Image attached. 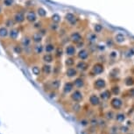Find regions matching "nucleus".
Segmentation results:
<instances>
[{"label": "nucleus", "instance_id": "1", "mask_svg": "<svg viewBox=\"0 0 134 134\" xmlns=\"http://www.w3.org/2000/svg\"><path fill=\"white\" fill-rule=\"evenodd\" d=\"M109 105L111 110L114 111H119L123 110L125 106V101L120 97H112L109 101Z\"/></svg>", "mask_w": 134, "mask_h": 134}, {"label": "nucleus", "instance_id": "2", "mask_svg": "<svg viewBox=\"0 0 134 134\" xmlns=\"http://www.w3.org/2000/svg\"><path fill=\"white\" fill-rule=\"evenodd\" d=\"M93 88L96 91H102V90H105L108 87V82L103 77H97L96 79L93 81Z\"/></svg>", "mask_w": 134, "mask_h": 134}, {"label": "nucleus", "instance_id": "3", "mask_svg": "<svg viewBox=\"0 0 134 134\" xmlns=\"http://www.w3.org/2000/svg\"><path fill=\"white\" fill-rule=\"evenodd\" d=\"M69 98L72 103H82L84 99V93L82 92V90H75L69 95Z\"/></svg>", "mask_w": 134, "mask_h": 134}, {"label": "nucleus", "instance_id": "4", "mask_svg": "<svg viewBox=\"0 0 134 134\" xmlns=\"http://www.w3.org/2000/svg\"><path fill=\"white\" fill-rule=\"evenodd\" d=\"M88 103L92 108H97L98 106H100L101 103H102V100L99 97V94L95 92L91 93L88 97Z\"/></svg>", "mask_w": 134, "mask_h": 134}, {"label": "nucleus", "instance_id": "5", "mask_svg": "<svg viewBox=\"0 0 134 134\" xmlns=\"http://www.w3.org/2000/svg\"><path fill=\"white\" fill-rule=\"evenodd\" d=\"M104 70H105L104 65L101 62H97L92 66L91 69H90V75L95 77L99 76V75H101L104 72Z\"/></svg>", "mask_w": 134, "mask_h": 134}, {"label": "nucleus", "instance_id": "6", "mask_svg": "<svg viewBox=\"0 0 134 134\" xmlns=\"http://www.w3.org/2000/svg\"><path fill=\"white\" fill-rule=\"evenodd\" d=\"M127 119H128V116L125 111H123V110L116 111L115 118H114L115 124H117V125H124Z\"/></svg>", "mask_w": 134, "mask_h": 134}, {"label": "nucleus", "instance_id": "7", "mask_svg": "<svg viewBox=\"0 0 134 134\" xmlns=\"http://www.w3.org/2000/svg\"><path fill=\"white\" fill-rule=\"evenodd\" d=\"M75 90V85L73 83V81H68L64 83L62 87V92L65 95H70Z\"/></svg>", "mask_w": 134, "mask_h": 134}, {"label": "nucleus", "instance_id": "8", "mask_svg": "<svg viewBox=\"0 0 134 134\" xmlns=\"http://www.w3.org/2000/svg\"><path fill=\"white\" fill-rule=\"evenodd\" d=\"M66 76L69 79H75L77 76H79V71L76 69L75 67L68 68L66 70Z\"/></svg>", "mask_w": 134, "mask_h": 134}, {"label": "nucleus", "instance_id": "9", "mask_svg": "<svg viewBox=\"0 0 134 134\" xmlns=\"http://www.w3.org/2000/svg\"><path fill=\"white\" fill-rule=\"evenodd\" d=\"M99 97L102 102H109L110 98L112 97V94H111L110 88H105V90L99 92Z\"/></svg>", "mask_w": 134, "mask_h": 134}, {"label": "nucleus", "instance_id": "10", "mask_svg": "<svg viewBox=\"0 0 134 134\" xmlns=\"http://www.w3.org/2000/svg\"><path fill=\"white\" fill-rule=\"evenodd\" d=\"M73 83H74V85H75V88H77V90H82L86 86V81L84 78L82 76H77L73 81Z\"/></svg>", "mask_w": 134, "mask_h": 134}, {"label": "nucleus", "instance_id": "11", "mask_svg": "<svg viewBox=\"0 0 134 134\" xmlns=\"http://www.w3.org/2000/svg\"><path fill=\"white\" fill-rule=\"evenodd\" d=\"M119 75H120V71L118 69H112L110 71V73H109V78L113 81L112 82L114 83H117V82L116 81H118V78H119Z\"/></svg>", "mask_w": 134, "mask_h": 134}, {"label": "nucleus", "instance_id": "12", "mask_svg": "<svg viewBox=\"0 0 134 134\" xmlns=\"http://www.w3.org/2000/svg\"><path fill=\"white\" fill-rule=\"evenodd\" d=\"M110 90L111 94H112V97H119V95L122 93L121 87L118 83H113V84L111 85Z\"/></svg>", "mask_w": 134, "mask_h": 134}, {"label": "nucleus", "instance_id": "13", "mask_svg": "<svg viewBox=\"0 0 134 134\" xmlns=\"http://www.w3.org/2000/svg\"><path fill=\"white\" fill-rule=\"evenodd\" d=\"M124 85L127 88H134V75H127L125 79H124Z\"/></svg>", "mask_w": 134, "mask_h": 134}, {"label": "nucleus", "instance_id": "14", "mask_svg": "<svg viewBox=\"0 0 134 134\" xmlns=\"http://www.w3.org/2000/svg\"><path fill=\"white\" fill-rule=\"evenodd\" d=\"M75 68H76V69L78 70V71L85 72L88 70V65L85 60H79V62L75 64Z\"/></svg>", "mask_w": 134, "mask_h": 134}, {"label": "nucleus", "instance_id": "15", "mask_svg": "<svg viewBox=\"0 0 134 134\" xmlns=\"http://www.w3.org/2000/svg\"><path fill=\"white\" fill-rule=\"evenodd\" d=\"M60 85H62V82H60V80L57 79V78H55V79L52 80L51 82L49 83V86L50 88H52V90H58L59 88H60Z\"/></svg>", "mask_w": 134, "mask_h": 134}, {"label": "nucleus", "instance_id": "16", "mask_svg": "<svg viewBox=\"0 0 134 134\" xmlns=\"http://www.w3.org/2000/svg\"><path fill=\"white\" fill-rule=\"evenodd\" d=\"M65 54L69 57H73L74 55L76 54V49H75V46H73V45H69V46L66 47Z\"/></svg>", "mask_w": 134, "mask_h": 134}, {"label": "nucleus", "instance_id": "17", "mask_svg": "<svg viewBox=\"0 0 134 134\" xmlns=\"http://www.w3.org/2000/svg\"><path fill=\"white\" fill-rule=\"evenodd\" d=\"M115 114H116V111H114L111 109H109L105 111L104 113V118L106 120L109 121H114V118H115Z\"/></svg>", "mask_w": 134, "mask_h": 134}, {"label": "nucleus", "instance_id": "18", "mask_svg": "<svg viewBox=\"0 0 134 134\" xmlns=\"http://www.w3.org/2000/svg\"><path fill=\"white\" fill-rule=\"evenodd\" d=\"M109 134H120V130H119V125L117 124H112L110 125L108 131Z\"/></svg>", "mask_w": 134, "mask_h": 134}, {"label": "nucleus", "instance_id": "19", "mask_svg": "<svg viewBox=\"0 0 134 134\" xmlns=\"http://www.w3.org/2000/svg\"><path fill=\"white\" fill-rule=\"evenodd\" d=\"M77 56L80 59V60H86L88 57H90V53L88 52V50L82 49L77 54Z\"/></svg>", "mask_w": 134, "mask_h": 134}, {"label": "nucleus", "instance_id": "20", "mask_svg": "<svg viewBox=\"0 0 134 134\" xmlns=\"http://www.w3.org/2000/svg\"><path fill=\"white\" fill-rule=\"evenodd\" d=\"M41 71L45 75H51V73L53 72V69L49 64H45L42 66Z\"/></svg>", "mask_w": 134, "mask_h": 134}, {"label": "nucleus", "instance_id": "21", "mask_svg": "<svg viewBox=\"0 0 134 134\" xmlns=\"http://www.w3.org/2000/svg\"><path fill=\"white\" fill-rule=\"evenodd\" d=\"M131 127H129V126H127L126 125H119V130H120V133L122 134H129L131 132Z\"/></svg>", "mask_w": 134, "mask_h": 134}, {"label": "nucleus", "instance_id": "22", "mask_svg": "<svg viewBox=\"0 0 134 134\" xmlns=\"http://www.w3.org/2000/svg\"><path fill=\"white\" fill-rule=\"evenodd\" d=\"M42 60H44L47 64H48V63H51L54 62V56H53L51 54H46L43 55Z\"/></svg>", "mask_w": 134, "mask_h": 134}, {"label": "nucleus", "instance_id": "23", "mask_svg": "<svg viewBox=\"0 0 134 134\" xmlns=\"http://www.w3.org/2000/svg\"><path fill=\"white\" fill-rule=\"evenodd\" d=\"M71 40L75 43H80L82 41V36H81L80 34H78V32H75V34H73L71 35Z\"/></svg>", "mask_w": 134, "mask_h": 134}, {"label": "nucleus", "instance_id": "24", "mask_svg": "<svg viewBox=\"0 0 134 134\" xmlns=\"http://www.w3.org/2000/svg\"><path fill=\"white\" fill-rule=\"evenodd\" d=\"M65 63H66V66H67L68 68H71V67H74L75 62V60L73 59L72 57H69V58H68V59L66 60Z\"/></svg>", "mask_w": 134, "mask_h": 134}, {"label": "nucleus", "instance_id": "25", "mask_svg": "<svg viewBox=\"0 0 134 134\" xmlns=\"http://www.w3.org/2000/svg\"><path fill=\"white\" fill-rule=\"evenodd\" d=\"M41 39H42V37L40 32H37V34H34L32 35V40H34V41L35 43H40L41 41Z\"/></svg>", "mask_w": 134, "mask_h": 134}, {"label": "nucleus", "instance_id": "26", "mask_svg": "<svg viewBox=\"0 0 134 134\" xmlns=\"http://www.w3.org/2000/svg\"><path fill=\"white\" fill-rule=\"evenodd\" d=\"M9 34H10V38H11L12 40H16L18 36H19V32H18L16 29H12L11 30Z\"/></svg>", "mask_w": 134, "mask_h": 134}, {"label": "nucleus", "instance_id": "27", "mask_svg": "<svg viewBox=\"0 0 134 134\" xmlns=\"http://www.w3.org/2000/svg\"><path fill=\"white\" fill-rule=\"evenodd\" d=\"M32 73L34 75L38 76V75H40V73H41V70H40V69L39 67H38V66H34V67L32 68Z\"/></svg>", "mask_w": 134, "mask_h": 134}, {"label": "nucleus", "instance_id": "28", "mask_svg": "<svg viewBox=\"0 0 134 134\" xmlns=\"http://www.w3.org/2000/svg\"><path fill=\"white\" fill-rule=\"evenodd\" d=\"M115 40H116V42H117V43L120 44V43H122L123 41H125V36H124L123 34H118L117 36H116V38H115Z\"/></svg>", "mask_w": 134, "mask_h": 134}, {"label": "nucleus", "instance_id": "29", "mask_svg": "<svg viewBox=\"0 0 134 134\" xmlns=\"http://www.w3.org/2000/svg\"><path fill=\"white\" fill-rule=\"evenodd\" d=\"M43 50H44V48H43V47L41 45H36V46L34 47V52H35V54H42Z\"/></svg>", "mask_w": 134, "mask_h": 134}, {"label": "nucleus", "instance_id": "30", "mask_svg": "<svg viewBox=\"0 0 134 134\" xmlns=\"http://www.w3.org/2000/svg\"><path fill=\"white\" fill-rule=\"evenodd\" d=\"M14 19H15V20H16L17 22H22V21H23V20H24L25 17H24L23 13H21V12H19V13H18V14L15 15Z\"/></svg>", "mask_w": 134, "mask_h": 134}, {"label": "nucleus", "instance_id": "31", "mask_svg": "<svg viewBox=\"0 0 134 134\" xmlns=\"http://www.w3.org/2000/svg\"><path fill=\"white\" fill-rule=\"evenodd\" d=\"M54 50V46L53 44H47L46 47H45V51L47 52V54H50Z\"/></svg>", "mask_w": 134, "mask_h": 134}, {"label": "nucleus", "instance_id": "32", "mask_svg": "<svg viewBox=\"0 0 134 134\" xmlns=\"http://www.w3.org/2000/svg\"><path fill=\"white\" fill-rule=\"evenodd\" d=\"M109 56L110 57L111 60H116L118 59V51H116V50H113V51H111L110 53V54H109Z\"/></svg>", "mask_w": 134, "mask_h": 134}, {"label": "nucleus", "instance_id": "33", "mask_svg": "<svg viewBox=\"0 0 134 134\" xmlns=\"http://www.w3.org/2000/svg\"><path fill=\"white\" fill-rule=\"evenodd\" d=\"M7 34H8L7 29L4 28V27H0V37L4 38L7 36Z\"/></svg>", "mask_w": 134, "mask_h": 134}, {"label": "nucleus", "instance_id": "34", "mask_svg": "<svg viewBox=\"0 0 134 134\" xmlns=\"http://www.w3.org/2000/svg\"><path fill=\"white\" fill-rule=\"evenodd\" d=\"M81 125L83 127H87V126L90 125V119H88V118H82V120H81Z\"/></svg>", "mask_w": 134, "mask_h": 134}, {"label": "nucleus", "instance_id": "35", "mask_svg": "<svg viewBox=\"0 0 134 134\" xmlns=\"http://www.w3.org/2000/svg\"><path fill=\"white\" fill-rule=\"evenodd\" d=\"M26 19H27L28 21L32 22V21H34V20H35L36 17H35V14L34 13V12H29V13L27 14V16H26Z\"/></svg>", "mask_w": 134, "mask_h": 134}, {"label": "nucleus", "instance_id": "36", "mask_svg": "<svg viewBox=\"0 0 134 134\" xmlns=\"http://www.w3.org/2000/svg\"><path fill=\"white\" fill-rule=\"evenodd\" d=\"M30 43H31V40H30L29 38H27V37L24 38L23 40H22V45L26 47H28L30 46Z\"/></svg>", "mask_w": 134, "mask_h": 134}, {"label": "nucleus", "instance_id": "37", "mask_svg": "<svg viewBox=\"0 0 134 134\" xmlns=\"http://www.w3.org/2000/svg\"><path fill=\"white\" fill-rule=\"evenodd\" d=\"M14 52L16 53V54H20L22 52H23V48H22V47H20V46H19V45H17V46L14 47Z\"/></svg>", "mask_w": 134, "mask_h": 134}, {"label": "nucleus", "instance_id": "38", "mask_svg": "<svg viewBox=\"0 0 134 134\" xmlns=\"http://www.w3.org/2000/svg\"><path fill=\"white\" fill-rule=\"evenodd\" d=\"M62 50L60 48H58L57 51H56V56L57 57H62Z\"/></svg>", "mask_w": 134, "mask_h": 134}, {"label": "nucleus", "instance_id": "39", "mask_svg": "<svg viewBox=\"0 0 134 134\" xmlns=\"http://www.w3.org/2000/svg\"><path fill=\"white\" fill-rule=\"evenodd\" d=\"M12 2H13V0H4V3L5 5H11V4H12Z\"/></svg>", "mask_w": 134, "mask_h": 134}, {"label": "nucleus", "instance_id": "40", "mask_svg": "<svg viewBox=\"0 0 134 134\" xmlns=\"http://www.w3.org/2000/svg\"><path fill=\"white\" fill-rule=\"evenodd\" d=\"M12 21L11 19H9V20H7V22H6V26H12Z\"/></svg>", "mask_w": 134, "mask_h": 134}, {"label": "nucleus", "instance_id": "41", "mask_svg": "<svg viewBox=\"0 0 134 134\" xmlns=\"http://www.w3.org/2000/svg\"><path fill=\"white\" fill-rule=\"evenodd\" d=\"M55 95H56V93H55L54 90H53V91L50 93V97H55Z\"/></svg>", "mask_w": 134, "mask_h": 134}, {"label": "nucleus", "instance_id": "42", "mask_svg": "<svg viewBox=\"0 0 134 134\" xmlns=\"http://www.w3.org/2000/svg\"><path fill=\"white\" fill-rule=\"evenodd\" d=\"M58 18H59V17H58L57 15H55L54 17H53V19H54L55 22H57V21H59V19H58Z\"/></svg>", "mask_w": 134, "mask_h": 134}, {"label": "nucleus", "instance_id": "43", "mask_svg": "<svg viewBox=\"0 0 134 134\" xmlns=\"http://www.w3.org/2000/svg\"><path fill=\"white\" fill-rule=\"evenodd\" d=\"M39 13H40V16H44V15H45V12L43 11V10H40V12L39 11Z\"/></svg>", "mask_w": 134, "mask_h": 134}, {"label": "nucleus", "instance_id": "44", "mask_svg": "<svg viewBox=\"0 0 134 134\" xmlns=\"http://www.w3.org/2000/svg\"><path fill=\"white\" fill-rule=\"evenodd\" d=\"M132 121H133V123H134V114L132 115Z\"/></svg>", "mask_w": 134, "mask_h": 134}, {"label": "nucleus", "instance_id": "45", "mask_svg": "<svg viewBox=\"0 0 134 134\" xmlns=\"http://www.w3.org/2000/svg\"><path fill=\"white\" fill-rule=\"evenodd\" d=\"M129 134H134L133 132H130V133H129Z\"/></svg>", "mask_w": 134, "mask_h": 134}]
</instances>
